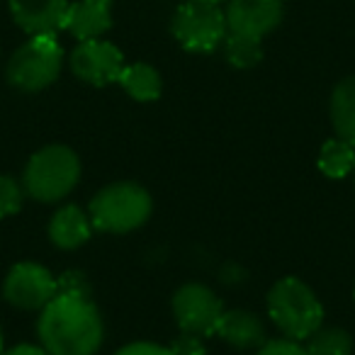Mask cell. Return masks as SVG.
<instances>
[{
    "mask_svg": "<svg viewBox=\"0 0 355 355\" xmlns=\"http://www.w3.org/2000/svg\"><path fill=\"white\" fill-rule=\"evenodd\" d=\"M64 49L56 35H35L8 61V83L22 93H40L49 88L61 73Z\"/></svg>",
    "mask_w": 355,
    "mask_h": 355,
    "instance_id": "obj_5",
    "label": "cell"
},
{
    "mask_svg": "<svg viewBox=\"0 0 355 355\" xmlns=\"http://www.w3.org/2000/svg\"><path fill=\"white\" fill-rule=\"evenodd\" d=\"M37 336L49 355H95L105 340V324L90 297L56 295L40 311Z\"/></svg>",
    "mask_w": 355,
    "mask_h": 355,
    "instance_id": "obj_1",
    "label": "cell"
},
{
    "mask_svg": "<svg viewBox=\"0 0 355 355\" xmlns=\"http://www.w3.org/2000/svg\"><path fill=\"white\" fill-rule=\"evenodd\" d=\"M266 304L268 316L285 338L304 343L324 324V306L316 292L295 275L277 280L268 292Z\"/></svg>",
    "mask_w": 355,
    "mask_h": 355,
    "instance_id": "obj_3",
    "label": "cell"
},
{
    "mask_svg": "<svg viewBox=\"0 0 355 355\" xmlns=\"http://www.w3.org/2000/svg\"><path fill=\"white\" fill-rule=\"evenodd\" d=\"M122 69H124V56L112 42H105V40L78 42V46L71 51V71L83 83L95 85V88L117 83Z\"/></svg>",
    "mask_w": 355,
    "mask_h": 355,
    "instance_id": "obj_9",
    "label": "cell"
},
{
    "mask_svg": "<svg viewBox=\"0 0 355 355\" xmlns=\"http://www.w3.org/2000/svg\"><path fill=\"white\" fill-rule=\"evenodd\" d=\"M25 188L20 180H15L12 175H0V219L12 217L22 209L25 205Z\"/></svg>",
    "mask_w": 355,
    "mask_h": 355,
    "instance_id": "obj_20",
    "label": "cell"
},
{
    "mask_svg": "<svg viewBox=\"0 0 355 355\" xmlns=\"http://www.w3.org/2000/svg\"><path fill=\"white\" fill-rule=\"evenodd\" d=\"M171 309L178 329L202 338L217 334V324L224 314V304L217 292L202 282H185L183 287H178L171 300Z\"/></svg>",
    "mask_w": 355,
    "mask_h": 355,
    "instance_id": "obj_7",
    "label": "cell"
},
{
    "mask_svg": "<svg viewBox=\"0 0 355 355\" xmlns=\"http://www.w3.org/2000/svg\"><path fill=\"white\" fill-rule=\"evenodd\" d=\"M171 32L183 49L195 54H209L227 40V15L214 3L185 0L173 15Z\"/></svg>",
    "mask_w": 355,
    "mask_h": 355,
    "instance_id": "obj_6",
    "label": "cell"
},
{
    "mask_svg": "<svg viewBox=\"0 0 355 355\" xmlns=\"http://www.w3.org/2000/svg\"><path fill=\"white\" fill-rule=\"evenodd\" d=\"M319 171L324 173L326 178H331V180H340V178L350 175L355 168V146L353 144H348L345 139H329V141H324V146H321L319 151Z\"/></svg>",
    "mask_w": 355,
    "mask_h": 355,
    "instance_id": "obj_17",
    "label": "cell"
},
{
    "mask_svg": "<svg viewBox=\"0 0 355 355\" xmlns=\"http://www.w3.org/2000/svg\"><path fill=\"white\" fill-rule=\"evenodd\" d=\"M56 285H59V295H73V297H90V285L85 280L83 272L69 270L61 277H56Z\"/></svg>",
    "mask_w": 355,
    "mask_h": 355,
    "instance_id": "obj_22",
    "label": "cell"
},
{
    "mask_svg": "<svg viewBox=\"0 0 355 355\" xmlns=\"http://www.w3.org/2000/svg\"><path fill=\"white\" fill-rule=\"evenodd\" d=\"M190 3H214V6H219V3H227V0H190Z\"/></svg>",
    "mask_w": 355,
    "mask_h": 355,
    "instance_id": "obj_26",
    "label": "cell"
},
{
    "mask_svg": "<svg viewBox=\"0 0 355 355\" xmlns=\"http://www.w3.org/2000/svg\"><path fill=\"white\" fill-rule=\"evenodd\" d=\"M0 355H3V329H0Z\"/></svg>",
    "mask_w": 355,
    "mask_h": 355,
    "instance_id": "obj_27",
    "label": "cell"
},
{
    "mask_svg": "<svg viewBox=\"0 0 355 355\" xmlns=\"http://www.w3.org/2000/svg\"><path fill=\"white\" fill-rule=\"evenodd\" d=\"M80 180V158L66 144H49L30 156L22 188L35 202L54 205L66 200Z\"/></svg>",
    "mask_w": 355,
    "mask_h": 355,
    "instance_id": "obj_2",
    "label": "cell"
},
{
    "mask_svg": "<svg viewBox=\"0 0 355 355\" xmlns=\"http://www.w3.org/2000/svg\"><path fill=\"white\" fill-rule=\"evenodd\" d=\"M168 348H171L173 355H205L207 353V350H205V343H202V336L183 334V331H180V336H178Z\"/></svg>",
    "mask_w": 355,
    "mask_h": 355,
    "instance_id": "obj_23",
    "label": "cell"
},
{
    "mask_svg": "<svg viewBox=\"0 0 355 355\" xmlns=\"http://www.w3.org/2000/svg\"><path fill=\"white\" fill-rule=\"evenodd\" d=\"M329 114L334 132L338 139H345L355 146V76L343 78L331 93Z\"/></svg>",
    "mask_w": 355,
    "mask_h": 355,
    "instance_id": "obj_15",
    "label": "cell"
},
{
    "mask_svg": "<svg viewBox=\"0 0 355 355\" xmlns=\"http://www.w3.org/2000/svg\"><path fill=\"white\" fill-rule=\"evenodd\" d=\"M353 175H355V168H353Z\"/></svg>",
    "mask_w": 355,
    "mask_h": 355,
    "instance_id": "obj_28",
    "label": "cell"
},
{
    "mask_svg": "<svg viewBox=\"0 0 355 355\" xmlns=\"http://www.w3.org/2000/svg\"><path fill=\"white\" fill-rule=\"evenodd\" d=\"M214 336L239 350H258L268 340L261 316L248 309H224Z\"/></svg>",
    "mask_w": 355,
    "mask_h": 355,
    "instance_id": "obj_14",
    "label": "cell"
},
{
    "mask_svg": "<svg viewBox=\"0 0 355 355\" xmlns=\"http://www.w3.org/2000/svg\"><path fill=\"white\" fill-rule=\"evenodd\" d=\"M93 232L95 229L90 214L78 205H61L54 217L49 219V229H46L49 241L61 251H76V248L85 246Z\"/></svg>",
    "mask_w": 355,
    "mask_h": 355,
    "instance_id": "obj_13",
    "label": "cell"
},
{
    "mask_svg": "<svg viewBox=\"0 0 355 355\" xmlns=\"http://www.w3.org/2000/svg\"><path fill=\"white\" fill-rule=\"evenodd\" d=\"M117 83L137 103H153V100L161 98L163 90L161 73L151 64H141V61L139 64H124Z\"/></svg>",
    "mask_w": 355,
    "mask_h": 355,
    "instance_id": "obj_16",
    "label": "cell"
},
{
    "mask_svg": "<svg viewBox=\"0 0 355 355\" xmlns=\"http://www.w3.org/2000/svg\"><path fill=\"white\" fill-rule=\"evenodd\" d=\"M3 355H49L42 345H32V343H22L15 345L10 350H3Z\"/></svg>",
    "mask_w": 355,
    "mask_h": 355,
    "instance_id": "obj_25",
    "label": "cell"
},
{
    "mask_svg": "<svg viewBox=\"0 0 355 355\" xmlns=\"http://www.w3.org/2000/svg\"><path fill=\"white\" fill-rule=\"evenodd\" d=\"M59 295L56 277L35 261H22L8 270L3 280V297L22 311H42Z\"/></svg>",
    "mask_w": 355,
    "mask_h": 355,
    "instance_id": "obj_8",
    "label": "cell"
},
{
    "mask_svg": "<svg viewBox=\"0 0 355 355\" xmlns=\"http://www.w3.org/2000/svg\"><path fill=\"white\" fill-rule=\"evenodd\" d=\"M112 27V0H78L66 12L64 30L78 42L100 40Z\"/></svg>",
    "mask_w": 355,
    "mask_h": 355,
    "instance_id": "obj_12",
    "label": "cell"
},
{
    "mask_svg": "<svg viewBox=\"0 0 355 355\" xmlns=\"http://www.w3.org/2000/svg\"><path fill=\"white\" fill-rule=\"evenodd\" d=\"M153 212V200L146 188L132 180L110 183L93 195L88 205L95 232L129 234L141 229Z\"/></svg>",
    "mask_w": 355,
    "mask_h": 355,
    "instance_id": "obj_4",
    "label": "cell"
},
{
    "mask_svg": "<svg viewBox=\"0 0 355 355\" xmlns=\"http://www.w3.org/2000/svg\"><path fill=\"white\" fill-rule=\"evenodd\" d=\"M227 35L263 42L285 15L282 0H227Z\"/></svg>",
    "mask_w": 355,
    "mask_h": 355,
    "instance_id": "obj_10",
    "label": "cell"
},
{
    "mask_svg": "<svg viewBox=\"0 0 355 355\" xmlns=\"http://www.w3.org/2000/svg\"><path fill=\"white\" fill-rule=\"evenodd\" d=\"M224 54H227V61L234 69H253V66L261 64L263 46L258 40L227 35V40H224Z\"/></svg>",
    "mask_w": 355,
    "mask_h": 355,
    "instance_id": "obj_19",
    "label": "cell"
},
{
    "mask_svg": "<svg viewBox=\"0 0 355 355\" xmlns=\"http://www.w3.org/2000/svg\"><path fill=\"white\" fill-rule=\"evenodd\" d=\"M112 355H173L168 345H158L151 340H134V343L122 345L119 350H114Z\"/></svg>",
    "mask_w": 355,
    "mask_h": 355,
    "instance_id": "obj_24",
    "label": "cell"
},
{
    "mask_svg": "<svg viewBox=\"0 0 355 355\" xmlns=\"http://www.w3.org/2000/svg\"><path fill=\"white\" fill-rule=\"evenodd\" d=\"M304 348L309 355H353V338L338 326H319L304 340Z\"/></svg>",
    "mask_w": 355,
    "mask_h": 355,
    "instance_id": "obj_18",
    "label": "cell"
},
{
    "mask_svg": "<svg viewBox=\"0 0 355 355\" xmlns=\"http://www.w3.org/2000/svg\"><path fill=\"white\" fill-rule=\"evenodd\" d=\"M69 0H10V12L15 25L30 37L56 35L64 30Z\"/></svg>",
    "mask_w": 355,
    "mask_h": 355,
    "instance_id": "obj_11",
    "label": "cell"
},
{
    "mask_svg": "<svg viewBox=\"0 0 355 355\" xmlns=\"http://www.w3.org/2000/svg\"><path fill=\"white\" fill-rule=\"evenodd\" d=\"M256 355H309L304 348V343L292 338H268L261 348L256 350Z\"/></svg>",
    "mask_w": 355,
    "mask_h": 355,
    "instance_id": "obj_21",
    "label": "cell"
}]
</instances>
